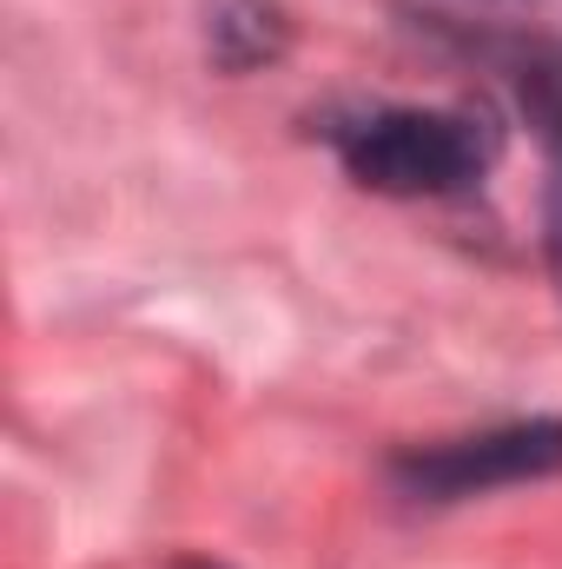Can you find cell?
<instances>
[{"mask_svg": "<svg viewBox=\"0 0 562 569\" xmlns=\"http://www.w3.org/2000/svg\"><path fill=\"white\" fill-rule=\"evenodd\" d=\"M165 569H225V563H212V557H172Z\"/></svg>", "mask_w": 562, "mask_h": 569, "instance_id": "obj_5", "label": "cell"}, {"mask_svg": "<svg viewBox=\"0 0 562 569\" xmlns=\"http://www.w3.org/2000/svg\"><path fill=\"white\" fill-rule=\"evenodd\" d=\"M291 47V20L279 0H212L205 13V60L219 73H259L284 60Z\"/></svg>", "mask_w": 562, "mask_h": 569, "instance_id": "obj_4", "label": "cell"}, {"mask_svg": "<svg viewBox=\"0 0 562 569\" xmlns=\"http://www.w3.org/2000/svg\"><path fill=\"white\" fill-rule=\"evenodd\" d=\"M384 477L418 510H450V503L516 490V483H550L562 477V411L510 418V425L436 437V443H404L391 450Z\"/></svg>", "mask_w": 562, "mask_h": 569, "instance_id": "obj_2", "label": "cell"}, {"mask_svg": "<svg viewBox=\"0 0 562 569\" xmlns=\"http://www.w3.org/2000/svg\"><path fill=\"white\" fill-rule=\"evenodd\" d=\"M318 140L378 199H463L503 159V120L490 107H338Z\"/></svg>", "mask_w": 562, "mask_h": 569, "instance_id": "obj_1", "label": "cell"}, {"mask_svg": "<svg viewBox=\"0 0 562 569\" xmlns=\"http://www.w3.org/2000/svg\"><path fill=\"white\" fill-rule=\"evenodd\" d=\"M411 20H418L423 33H436V40L490 60L510 80L530 133L543 146V259H550V284H556V298H562V47H536L523 33H483V27L430 13V7L411 13Z\"/></svg>", "mask_w": 562, "mask_h": 569, "instance_id": "obj_3", "label": "cell"}]
</instances>
